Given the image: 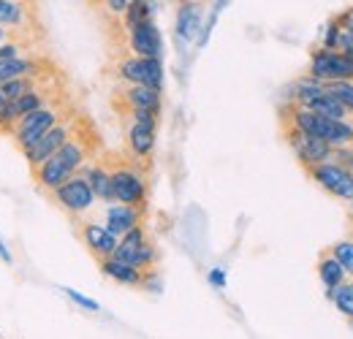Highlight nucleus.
Listing matches in <instances>:
<instances>
[{
	"mask_svg": "<svg viewBox=\"0 0 353 339\" xmlns=\"http://www.w3.org/2000/svg\"><path fill=\"white\" fill-rule=\"evenodd\" d=\"M285 117V125H294L299 130H307L312 136L323 138L329 147H343V144H353V117L348 120H332V117H323V114H315L305 106H285L283 112Z\"/></svg>",
	"mask_w": 353,
	"mask_h": 339,
	"instance_id": "obj_1",
	"label": "nucleus"
},
{
	"mask_svg": "<svg viewBox=\"0 0 353 339\" xmlns=\"http://www.w3.org/2000/svg\"><path fill=\"white\" fill-rule=\"evenodd\" d=\"M307 76L310 79H318V82L353 79V57L337 52V49L321 46V49H315V52L310 54Z\"/></svg>",
	"mask_w": 353,
	"mask_h": 339,
	"instance_id": "obj_2",
	"label": "nucleus"
},
{
	"mask_svg": "<svg viewBox=\"0 0 353 339\" xmlns=\"http://www.w3.org/2000/svg\"><path fill=\"white\" fill-rule=\"evenodd\" d=\"M114 258H120V260H125V263H133V266H139V269H150V266L155 263L158 253H155L152 242L147 239L144 228L136 225V228L125 231V234L117 239Z\"/></svg>",
	"mask_w": 353,
	"mask_h": 339,
	"instance_id": "obj_3",
	"label": "nucleus"
},
{
	"mask_svg": "<svg viewBox=\"0 0 353 339\" xmlns=\"http://www.w3.org/2000/svg\"><path fill=\"white\" fill-rule=\"evenodd\" d=\"M310 174V179L321 187V190H326L329 196H334V198H340V201H351L353 198V171H345L340 169V166H334V163H329V161H323V163H318V166H310L305 169Z\"/></svg>",
	"mask_w": 353,
	"mask_h": 339,
	"instance_id": "obj_4",
	"label": "nucleus"
},
{
	"mask_svg": "<svg viewBox=\"0 0 353 339\" xmlns=\"http://www.w3.org/2000/svg\"><path fill=\"white\" fill-rule=\"evenodd\" d=\"M117 76L128 85H147V87H163V65L161 57H125L117 65Z\"/></svg>",
	"mask_w": 353,
	"mask_h": 339,
	"instance_id": "obj_5",
	"label": "nucleus"
},
{
	"mask_svg": "<svg viewBox=\"0 0 353 339\" xmlns=\"http://www.w3.org/2000/svg\"><path fill=\"white\" fill-rule=\"evenodd\" d=\"M285 141H288V147L294 150L296 161H299L305 169L323 163V161L329 158V150H332L323 138H318V136H312L307 130H299V127H294V125H285Z\"/></svg>",
	"mask_w": 353,
	"mask_h": 339,
	"instance_id": "obj_6",
	"label": "nucleus"
},
{
	"mask_svg": "<svg viewBox=\"0 0 353 339\" xmlns=\"http://www.w3.org/2000/svg\"><path fill=\"white\" fill-rule=\"evenodd\" d=\"M57 120H60V117H57V109H52V106H41V109H33V112L22 114V117L17 120V133H14L19 150L25 152L28 147H33L49 127L57 125Z\"/></svg>",
	"mask_w": 353,
	"mask_h": 339,
	"instance_id": "obj_7",
	"label": "nucleus"
},
{
	"mask_svg": "<svg viewBox=\"0 0 353 339\" xmlns=\"http://www.w3.org/2000/svg\"><path fill=\"white\" fill-rule=\"evenodd\" d=\"M112 196L120 204H136V207H141L144 198H147V182H144V176L136 169L120 166V169L112 171Z\"/></svg>",
	"mask_w": 353,
	"mask_h": 339,
	"instance_id": "obj_8",
	"label": "nucleus"
},
{
	"mask_svg": "<svg viewBox=\"0 0 353 339\" xmlns=\"http://www.w3.org/2000/svg\"><path fill=\"white\" fill-rule=\"evenodd\" d=\"M54 196L60 201V207H65L68 212H88L95 201V193L90 187L88 176H79V174H71L60 187H54Z\"/></svg>",
	"mask_w": 353,
	"mask_h": 339,
	"instance_id": "obj_9",
	"label": "nucleus"
},
{
	"mask_svg": "<svg viewBox=\"0 0 353 339\" xmlns=\"http://www.w3.org/2000/svg\"><path fill=\"white\" fill-rule=\"evenodd\" d=\"M128 43H131V52H136L139 57H161L163 54L161 30L155 28L152 17L150 19H141L133 28H128Z\"/></svg>",
	"mask_w": 353,
	"mask_h": 339,
	"instance_id": "obj_10",
	"label": "nucleus"
},
{
	"mask_svg": "<svg viewBox=\"0 0 353 339\" xmlns=\"http://www.w3.org/2000/svg\"><path fill=\"white\" fill-rule=\"evenodd\" d=\"M68 136H71V125H60V123H57V125H52L44 136L33 144V147H28V150H25L28 163H30L33 169H39L49 155H54V152L63 147V141H65Z\"/></svg>",
	"mask_w": 353,
	"mask_h": 339,
	"instance_id": "obj_11",
	"label": "nucleus"
},
{
	"mask_svg": "<svg viewBox=\"0 0 353 339\" xmlns=\"http://www.w3.org/2000/svg\"><path fill=\"white\" fill-rule=\"evenodd\" d=\"M101 271L109 280L120 282V285H147V269H139L133 263H125V260H120L114 255L101 258Z\"/></svg>",
	"mask_w": 353,
	"mask_h": 339,
	"instance_id": "obj_12",
	"label": "nucleus"
},
{
	"mask_svg": "<svg viewBox=\"0 0 353 339\" xmlns=\"http://www.w3.org/2000/svg\"><path fill=\"white\" fill-rule=\"evenodd\" d=\"M155 127L158 123H144V120H133L131 130H128V147L131 155L139 161H147L155 150Z\"/></svg>",
	"mask_w": 353,
	"mask_h": 339,
	"instance_id": "obj_13",
	"label": "nucleus"
},
{
	"mask_svg": "<svg viewBox=\"0 0 353 339\" xmlns=\"http://www.w3.org/2000/svg\"><path fill=\"white\" fill-rule=\"evenodd\" d=\"M82 236H85V245H88L90 253L95 255V258H109V255H114L117 239H120L114 231H109L106 225H98V223H88L85 231H82Z\"/></svg>",
	"mask_w": 353,
	"mask_h": 339,
	"instance_id": "obj_14",
	"label": "nucleus"
},
{
	"mask_svg": "<svg viewBox=\"0 0 353 339\" xmlns=\"http://www.w3.org/2000/svg\"><path fill=\"white\" fill-rule=\"evenodd\" d=\"M141 223V207L136 204H112L109 212H106V228L114 231L117 236H123L125 231H131Z\"/></svg>",
	"mask_w": 353,
	"mask_h": 339,
	"instance_id": "obj_15",
	"label": "nucleus"
},
{
	"mask_svg": "<svg viewBox=\"0 0 353 339\" xmlns=\"http://www.w3.org/2000/svg\"><path fill=\"white\" fill-rule=\"evenodd\" d=\"M201 30V6L193 0H182L176 11V36L182 41H193Z\"/></svg>",
	"mask_w": 353,
	"mask_h": 339,
	"instance_id": "obj_16",
	"label": "nucleus"
},
{
	"mask_svg": "<svg viewBox=\"0 0 353 339\" xmlns=\"http://www.w3.org/2000/svg\"><path fill=\"white\" fill-rule=\"evenodd\" d=\"M120 95H123V103L128 109H152V112H161V90L158 87L128 85Z\"/></svg>",
	"mask_w": 353,
	"mask_h": 339,
	"instance_id": "obj_17",
	"label": "nucleus"
},
{
	"mask_svg": "<svg viewBox=\"0 0 353 339\" xmlns=\"http://www.w3.org/2000/svg\"><path fill=\"white\" fill-rule=\"evenodd\" d=\"M71 174H77V171H71L63 161H60V155L54 152V155H49L44 163L39 166V182L44 185L46 190H54V187H60Z\"/></svg>",
	"mask_w": 353,
	"mask_h": 339,
	"instance_id": "obj_18",
	"label": "nucleus"
},
{
	"mask_svg": "<svg viewBox=\"0 0 353 339\" xmlns=\"http://www.w3.org/2000/svg\"><path fill=\"white\" fill-rule=\"evenodd\" d=\"M296 106H299V103H296ZM305 109L315 112V114H323V117H332V120H348V117H351V114L345 112V106H343L334 95L326 92V87H323V92H318L315 98H310L307 103H305Z\"/></svg>",
	"mask_w": 353,
	"mask_h": 339,
	"instance_id": "obj_19",
	"label": "nucleus"
},
{
	"mask_svg": "<svg viewBox=\"0 0 353 339\" xmlns=\"http://www.w3.org/2000/svg\"><path fill=\"white\" fill-rule=\"evenodd\" d=\"M318 277H321V282H323V288H326V294H329V291L337 288L348 274H345V269L340 266V260L326 250V253H321V258H318Z\"/></svg>",
	"mask_w": 353,
	"mask_h": 339,
	"instance_id": "obj_20",
	"label": "nucleus"
},
{
	"mask_svg": "<svg viewBox=\"0 0 353 339\" xmlns=\"http://www.w3.org/2000/svg\"><path fill=\"white\" fill-rule=\"evenodd\" d=\"M323 46L337 49V52H343V54L353 57V33L337 22V17L329 22V28H326V33H323Z\"/></svg>",
	"mask_w": 353,
	"mask_h": 339,
	"instance_id": "obj_21",
	"label": "nucleus"
},
{
	"mask_svg": "<svg viewBox=\"0 0 353 339\" xmlns=\"http://www.w3.org/2000/svg\"><path fill=\"white\" fill-rule=\"evenodd\" d=\"M88 182L92 187V193H95V198L114 201V196H112V171H106L103 166H95V169H90Z\"/></svg>",
	"mask_w": 353,
	"mask_h": 339,
	"instance_id": "obj_22",
	"label": "nucleus"
},
{
	"mask_svg": "<svg viewBox=\"0 0 353 339\" xmlns=\"http://www.w3.org/2000/svg\"><path fill=\"white\" fill-rule=\"evenodd\" d=\"M326 298L345 315V318H353V280H343L337 288H332L329 294H326Z\"/></svg>",
	"mask_w": 353,
	"mask_h": 339,
	"instance_id": "obj_23",
	"label": "nucleus"
},
{
	"mask_svg": "<svg viewBox=\"0 0 353 339\" xmlns=\"http://www.w3.org/2000/svg\"><path fill=\"white\" fill-rule=\"evenodd\" d=\"M36 65L30 60H22L19 54L14 57H3L0 60V82H8V79H17V76H28Z\"/></svg>",
	"mask_w": 353,
	"mask_h": 339,
	"instance_id": "obj_24",
	"label": "nucleus"
},
{
	"mask_svg": "<svg viewBox=\"0 0 353 339\" xmlns=\"http://www.w3.org/2000/svg\"><path fill=\"white\" fill-rule=\"evenodd\" d=\"M28 90H33V82L28 76H17V79H8V82H0V106L17 101L19 95H25Z\"/></svg>",
	"mask_w": 353,
	"mask_h": 339,
	"instance_id": "obj_25",
	"label": "nucleus"
},
{
	"mask_svg": "<svg viewBox=\"0 0 353 339\" xmlns=\"http://www.w3.org/2000/svg\"><path fill=\"white\" fill-rule=\"evenodd\" d=\"M326 87V92L329 95H334L343 106H345V112L353 117V79H340V82H323Z\"/></svg>",
	"mask_w": 353,
	"mask_h": 339,
	"instance_id": "obj_26",
	"label": "nucleus"
},
{
	"mask_svg": "<svg viewBox=\"0 0 353 339\" xmlns=\"http://www.w3.org/2000/svg\"><path fill=\"white\" fill-rule=\"evenodd\" d=\"M329 253L334 255L337 260H340V266L345 269V274L353 280V236L348 234L345 239H340V242H334L332 247H329Z\"/></svg>",
	"mask_w": 353,
	"mask_h": 339,
	"instance_id": "obj_27",
	"label": "nucleus"
},
{
	"mask_svg": "<svg viewBox=\"0 0 353 339\" xmlns=\"http://www.w3.org/2000/svg\"><path fill=\"white\" fill-rule=\"evenodd\" d=\"M326 161H329V163H334V166H340V169L353 171V144L332 147V150H329V158H326Z\"/></svg>",
	"mask_w": 353,
	"mask_h": 339,
	"instance_id": "obj_28",
	"label": "nucleus"
},
{
	"mask_svg": "<svg viewBox=\"0 0 353 339\" xmlns=\"http://www.w3.org/2000/svg\"><path fill=\"white\" fill-rule=\"evenodd\" d=\"M22 22V8L14 0H0V25H19Z\"/></svg>",
	"mask_w": 353,
	"mask_h": 339,
	"instance_id": "obj_29",
	"label": "nucleus"
},
{
	"mask_svg": "<svg viewBox=\"0 0 353 339\" xmlns=\"http://www.w3.org/2000/svg\"><path fill=\"white\" fill-rule=\"evenodd\" d=\"M63 291H65V296L71 298V301H77L79 307H85V309H90V312H95V309H98V301L82 296V294H77V291H71V288H63Z\"/></svg>",
	"mask_w": 353,
	"mask_h": 339,
	"instance_id": "obj_30",
	"label": "nucleus"
},
{
	"mask_svg": "<svg viewBox=\"0 0 353 339\" xmlns=\"http://www.w3.org/2000/svg\"><path fill=\"white\" fill-rule=\"evenodd\" d=\"M103 3H106V11L112 17H125V11L131 6V0H103Z\"/></svg>",
	"mask_w": 353,
	"mask_h": 339,
	"instance_id": "obj_31",
	"label": "nucleus"
},
{
	"mask_svg": "<svg viewBox=\"0 0 353 339\" xmlns=\"http://www.w3.org/2000/svg\"><path fill=\"white\" fill-rule=\"evenodd\" d=\"M337 22H340L343 28H348V30L353 33V6L351 8H345L343 14H337Z\"/></svg>",
	"mask_w": 353,
	"mask_h": 339,
	"instance_id": "obj_32",
	"label": "nucleus"
},
{
	"mask_svg": "<svg viewBox=\"0 0 353 339\" xmlns=\"http://www.w3.org/2000/svg\"><path fill=\"white\" fill-rule=\"evenodd\" d=\"M210 282H212L215 288H223V285H225V274H223V269H212V271H210Z\"/></svg>",
	"mask_w": 353,
	"mask_h": 339,
	"instance_id": "obj_33",
	"label": "nucleus"
},
{
	"mask_svg": "<svg viewBox=\"0 0 353 339\" xmlns=\"http://www.w3.org/2000/svg\"><path fill=\"white\" fill-rule=\"evenodd\" d=\"M0 260H3V263H11V253H8L6 242H3V236H0Z\"/></svg>",
	"mask_w": 353,
	"mask_h": 339,
	"instance_id": "obj_34",
	"label": "nucleus"
},
{
	"mask_svg": "<svg viewBox=\"0 0 353 339\" xmlns=\"http://www.w3.org/2000/svg\"><path fill=\"white\" fill-rule=\"evenodd\" d=\"M17 52H19V49H17L14 43H11V46H0V60H3V57H14Z\"/></svg>",
	"mask_w": 353,
	"mask_h": 339,
	"instance_id": "obj_35",
	"label": "nucleus"
},
{
	"mask_svg": "<svg viewBox=\"0 0 353 339\" xmlns=\"http://www.w3.org/2000/svg\"><path fill=\"white\" fill-rule=\"evenodd\" d=\"M348 220H351V228H353V198L348 201Z\"/></svg>",
	"mask_w": 353,
	"mask_h": 339,
	"instance_id": "obj_36",
	"label": "nucleus"
},
{
	"mask_svg": "<svg viewBox=\"0 0 353 339\" xmlns=\"http://www.w3.org/2000/svg\"><path fill=\"white\" fill-rule=\"evenodd\" d=\"M3 39H6V30H3V28H0V43H3Z\"/></svg>",
	"mask_w": 353,
	"mask_h": 339,
	"instance_id": "obj_37",
	"label": "nucleus"
},
{
	"mask_svg": "<svg viewBox=\"0 0 353 339\" xmlns=\"http://www.w3.org/2000/svg\"><path fill=\"white\" fill-rule=\"evenodd\" d=\"M351 236H353V228H351Z\"/></svg>",
	"mask_w": 353,
	"mask_h": 339,
	"instance_id": "obj_38",
	"label": "nucleus"
}]
</instances>
